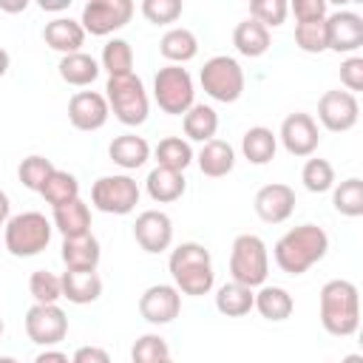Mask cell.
Wrapping results in <instances>:
<instances>
[{"instance_id": "8", "label": "cell", "mask_w": 363, "mask_h": 363, "mask_svg": "<svg viewBox=\"0 0 363 363\" xmlns=\"http://www.w3.org/2000/svg\"><path fill=\"white\" fill-rule=\"evenodd\" d=\"M201 88L207 96H213L216 102H235L244 94V71L238 65V60L227 57V54H216L204 62L201 74Z\"/></svg>"}, {"instance_id": "1", "label": "cell", "mask_w": 363, "mask_h": 363, "mask_svg": "<svg viewBox=\"0 0 363 363\" xmlns=\"http://www.w3.org/2000/svg\"><path fill=\"white\" fill-rule=\"evenodd\" d=\"M326 252H329V235L318 224H298L286 230L272 247L275 264L286 275H303L312 264L323 261Z\"/></svg>"}, {"instance_id": "14", "label": "cell", "mask_w": 363, "mask_h": 363, "mask_svg": "<svg viewBox=\"0 0 363 363\" xmlns=\"http://www.w3.org/2000/svg\"><path fill=\"white\" fill-rule=\"evenodd\" d=\"M179 312H182V292L173 284H153L139 298V315L153 326L170 323L173 318H179Z\"/></svg>"}, {"instance_id": "40", "label": "cell", "mask_w": 363, "mask_h": 363, "mask_svg": "<svg viewBox=\"0 0 363 363\" xmlns=\"http://www.w3.org/2000/svg\"><path fill=\"white\" fill-rule=\"evenodd\" d=\"M295 45L306 54H320L326 51V20H312V23H295Z\"/></svg>"}, {"instance_id": "34", "label": "cell", "mask_w": 363, "mask_h": 363, "mask_svg": "<svg viewBox=\"0 0 363 363\" xmlns=\"http://www.w3.org/2000/svg\"><path fill=\"white\" fill-rule=\"evenodd\" d=\"M156 162H159V167L184 173V167H190V162H193V147L182 136H167L156 145Z\"/></svg>"}, {"instance_id": "45", "label": "cell", "mask_w": 363, "mask_h": 363, "mask_svg": "<svg viewBox=\"0 0 363 363\" xmlns=\"http://www.w3.org/2000/svg\"><path fill=\"white\" fill-rule=\"evenodd\" d=\"M289 9H292V14H295V20H298V23L326 20V14H329V9H326V3H323V0H295Z\"/></svg>"}, {"instance_id": "28", "label": "cell", "mask_w": 363, "mask_h": 363, "mask_svg": "<svg viewBox=\"0 0 363 363\" xmlns=\"http://www.w3.org/2000/svg\"><path fill=\"white\" fill-rule=\"evenodd\" d=\"M252 309H258L261 318L278 323V320H286V318L295 312V301H292V295H289L284 286H267V284H264V286L255 292Z\"/></svg>"}, {"instance_id": "50", "label": "cell", "mask_w": 363, "mask_h": 363, "mask_svg": "<svg viewBox=\"0 0 363 363\" xmlns=\"http://www.w3.org/2000/svg\"><path fill=\"white\" fill-rule=\"evenodd\" d=\"M9 213H11V201H9V196L0 190V224L9 221Z\"/></svg>"}, {"instance_id": "36", "label": "cell", "mask_w": 363, "mask_h": 363, "mask_svg": "<svg viewBox=\"0 0 363 363\" xmlns=\"http://www.w3.org/2000/svg\"><path fill=\"white\" fill-rule=\"evenodd\" d=\"M102 68L108 71V77H122V74H133V48L128 40H108L102 48Z\"/></svg>"}, {"instance_id": "47", "label": "cell", "mask_w": 363, "mask_h": 363, "mask_svg": "<svg viewBox=\"0 0 363 363\" xmlns=\"http://www.w3.org/2000/svg\"><path fill=\"white\" fill-rule=\"evenodd\" d=\"M34 363H71V360H68V354L60 352V349H45V352H40V354L34 357Z\"/></svg>"}, {"instance_id": "6", "label": "cell", "mask_w": 363, "mask_h": 363, "mask_svg": "<svg viewBox=\"0 0 363 363\" xmlns=\"http://www.w3.org/2000/svg\"><path fill=\"white\" fill-rule=\"evenodd\" d=\"M105 99H108V108L113 111V116L128 125V128H136L147 119V111H150V99H147V91L142 85V79L136 74H122V77H108L105 82Z\"/></svg>"}, {"instance_id": "42", "label": "cell", "mask_w": 363, "mask_h": 363, "mask_svg": "<svg viewBox=\"0 0 363 363\" xmlns=\"http://www.w3.org/2000/svg\"><path fill=\"white\" fill-rule=\"evenodd\" d=\"M167 357H170V349L162 335H142L130 349L133 363H162Z\"/></svg>"}, {"instance_id": "18", "label": "cell", "mask_w": 363, "mask_h": 363, "mask_svg": "<svg viewBox=\"0 0 363 363\" xmlns=\"http://www.w3.org/2000/svg\"><path fill=\"white\" fill-rule=\"evenodd\" d=\"M111 116L108 99L96 91H77L68 102V122L77 130H99Z\"/></svg>"}, {"instance_id": "20", "label": "cell", "mask_w": 363, "mask_h": 363, "mask_svg": "<svg viewBox=\"0 0 363 363\" xmlns=\"http://www.w3.org/2000/svg\"><path fill=\"white\" fill-rule=\"evenodd\" d=\"M62 284V298H68L71 303H94L102 295V278L96 275V269H65L60 275Z\"/></svg>"}, {"instance_id": "12", "label": "cell", "mask_w": 363, "mask_h": 363, "mask_svg": "<svg viewBox=\"0 0 363 363\" xmlns=\"http://www.w3.org/2000/svg\"><path fill=\"white\" fill-rule=\"evenodd\" d=\"M357 116H360V105H357V96L349 91H340V88L326 91L318 102V119L332 133L352 130L357 125Z\"/></svg>"}, {"instance_id": "23", "label": "cell", "mask_w": 363, "mask_h": 363, "mask_svg": "<svg viewBox=\"0 0 363 363\" xmlns=\"http://www.w3.org/2000/svg\"><path fill=\"white\" fill-rule=\"evenodd\" d=\"M108 156L122 170H136L150 159V145L136 133H122L108 145Z\"/></svg>"}, {"instance_id": "53", "label": "cell", "mask_w": 363, "mask_h": 363, "mask_svg": "<svg viewBox=\"0 0 363 363\" xmlns=\"http://www.w3.org/2000/svg\"><path fill=\"white\" fill-rule=\"evenodd\" d=\"M0 363H20L17 357H0Z\"/></svg>"}, {"instance_id": "10", "label": "cell", "mask_w": 363, "mask_h": 363, "mask_svg": "<svg viewBox=\"0 0 363 363\" xmlns=\"http://www.w3.org/2000/svg\"><path fill=\"white\" fill-rule=\"evenodd\" d=\"M130 17H133V3L130 0H88L82 6L79 26H82L85 34L105 37V34H113L122 26H128Z\"/></svg>"}, {"instance_id": "26", "label": "cell", "mask_w": 363, "mask_h": 363, "mask_svg": "<svg viewBox=\"0 0 363 363\" xmlns=\"http://www.w3.org/2000/svg\"><path fill=\"white\" fill-rule=\"evenodd\" d=\"M275 150H278V136L264 128V125H255L250 128L244 136H241V153L247 162L252 164H267L275 159Z\"/></svg>"}, {"instance_id": "41", "label": "cell", "mask_w": 363, "mask_h": 363, "mask_svg": "<svg viewBox=\"0 0 363 363\" xmlns=\"http://www.w3.org/2000/svg\"><path fill=\"white\" fill-rule=\"evenodd\" d=\"M286 14H289V3L286 0H252L250 3V17L255 23H261L264 28L284 26Z\"/></svg>"}, {"instance_id": "21", "label": "cell", "mask_w": 363, "mask_h": 363, "mask_svg": "<svg viewBox=\"0 0 363 363\" xmlns=\"http://www.w3.org/2000/svg\"><path fill=\"white\" fill-rule=\"evenodd\" d=\"M99 258H102V250H99V241H96L94 233L62 238V264H65V269H96Z\"/></svg>"}, {"instance_id": "7", "label": "cell", "mask_w": 363, "mask_h": 363, "mask_svg": "<svg viewBox=\"0 0 363 363\" xmlns=\"http://www.w3.org/2000/svg\"><path fill=\"white\" fill-rule=\"evenodd\" d=\"M153 99L170 116H184L196 105L193 77L182 65H164L153 77Z\"/></svg>"}, {"instance_id": "22", "label": "cell", "mask_w": 363, "mask_h": 363, "mask_svg": "<svg viewBox=\"0 0 363 363\" xmlns=\"http://www.w3.org/2000/svg\"><path fill=\"white\" fill-rule=\"evenodd\" d=\"M196 162H199V170H201L204 176L221 179V176H227V173L235 167V150H233V145L224 142V139H210V142L201 145Z\"/></svg>"}, {"instance_id": "56", "label": "cell", "mask_w": 363, "mask_h": 363, "mask_svg": "<svg viewBox=\"0 0 363 363\" xmlns=\"http://www.w3.org/2000/svg\"><path fill=\"white\" fill-rule=\"evenodd\" d=\"M0 227H3V224H0Z\"/></svg>"}, {"instance_id": "27", "label": "cell", "mask_w": 363, "mask_h": 363, "mask_svg": "<svg viewBox=\"0 0 363 363\" xmlns=\"http://www.w3.org/2000/svg\"><path fill=\"white\" fill-rule=\"evenodd\" d=\"M54 227L62 233V238L85 235L91 233V210L82 199H74L62 207H54Z\"/></svg>"}, {"instance_id": "44", "label": "cell", "mask_w": 363, "mask_h": 363, "mask_svg": "<svg viewBox=\"0 0 363 363\" xmlns=\"http://www.w3.org/2000/svg\"><path fill=\"white\" fill-rule=\"evenodd\" d=\"M340 82L349 94L363 91V57H349L340 62Z\"/></svg>"}, {"instance_id": "19", "label": "cell", "mask_w": 363, "mask_h": 363, "mask_svg": "<svg viewBox=\"0 0 363 363\" xmlns=\"http://www.w3.org/2000/svg\"><path fill=\"white\" fill-rule=\"evenodd\" d=\"M43 40L48 48L60 51L62 57L65 54H77L85 43V31L79 26V20H71V17H54L51 23H45L43 28Z\"/></svg>"}, {"instance_id": "3", "label": "cell", "mask_w": 363, "mask_h": 363, "mask_svg": "<svg viewBox=\"0 0 363 363\" xmlns=\"http://www.w3.org/2000/svg\"><path fill=\"white\" fill-rule=\"evenodd\" d=\"M320 326L335 337H349L360 326V295L346 278L326 281L320 289Z\"/></svg>"}, {"instance_id": "24", "label": "cell", "mask_w": 363, "mask_h": 363, "mask_svg": "<svg viewBox=\"0 0 363 363\" xmlns=\"http://www.w3.org/2000/svg\"><path fill=\"white\" fill-rule=\"evenodd\" d=\"M145 190H147V196H150L153 201H159V204H170V201H176V199L184 196L187 182H184L182 173L156 164V167L147 173V179H145Z\"/></svg>"}, {"instance_id": "5", "label": "cell", "mask_w": 363, "mask_h": 363, "mask_svg": "<svg viewBox=\"0 0 363 363\" xmlns=\"http://www.w3.org/2000/svg\"><path fill=\"white\" fill-rule=\"evenodd\" d=\"M230 275L235 284L241 286H264L267 275H269V252L264 238H258L255 233H241L233 241L230 250Z\"/></svg>"}, {"instance_id": "51", "label": "cell", "mask_w": 363, "mask_h": 363, "mask_svg": "<svg viewBox=\"0 0 363 363\" xmlns=\"http://www.w3.org/2000/svg\"><path fill=\"white\" fill-rule=\"evenodd\" d=\"M9 65H11V57H9V51H6V48H0V77H6Z\"/></svg>"}, {"instance_id": "9", "label": "cell", "mask_w": 363, "mask_h": 363, "mask_svg": "<svg viewBox=\"0 0 363 363\" xmlns=\"http://www.w3.org/2000/svg\"><path fill=\"white\" fill-rule=\"evenodd\" d=\"M139 184L136 179H130L128 173H116V176H99L91 187V204L99 213H111V216H128L133 213V207L139 204Z\"/></svg>"}, {"instance_id": "29", "label": "cell", "mask_w": 363, "mask_h": 363, "mask_svg": "<svg viewBox=\"0 0 363 363\" xmlns=\"http://www.w3.org/2000/svg\"><path fill=\"white\" fill-rule=\"evenodd\" d=\"M159 51L164 60H170V65H182L199 54V40L190 28H170L159 40Z\"/></svg>"}, {"instance_id": "33", "label": "cell", "mask_w": 363, "mask_h": 363, "mask_svg": "<svg viewBox=\"0 0 363 363\" xmlns=\"http://www.w3.org/2000/svg\"><path fill=\"white\" fill-rule=\"evenodd\" d=\"M40 196H43L51 207H62V204H68V201L79 199V182H77V176H74V173H68V170H60V167H57V170L45 179V184H43Z\"/></svg>"}, {"instance_id": "43", "label": "cell", "mask_w": 363, "mask_h": 363, "mask_svg": "<svg viewBox=\"0 0 363 363\" xmlns=\"http://www.w3.org/2000/svg\"><path fill=\"white\" fill-rule=\"evenodd\" d=\"M182 0H145L142 3V14L147 23L153 26H167V23H176L182 17Z\"/></svg>"}, {"instance_id": "38", "label": "cell", "mask_w": 363, "mask_h": 363, "mask_svg": "<svg viewBox=\"0 0 363 363\" xmlns=\"http://www.w3.org/2000/svg\"><path fill=\"white\" fill-rule=\"evenodd\" d=\"M301 182L309 193H326L335 187V167L326 159H306L301 170Z\"/></svg>"}, {"instance_id": "54", "label": "cell", "mask_w": 363, "mask_h": 363, "mask_svg": "<svg viewBox=\"0 0 363 363\" xmlns=\"http://www.w3.org/2000/svg\"><path fill=\"white\" fill-rule=\"evenodd\" d=\"M3 329H6V323H3V318H0V335H3Z\"/></svg>"}, {"instance_id": "46", "label": "cell", "mask_w": 363, "mask_h": 363, "mask_svg": "<svg viewBox=\"0 0 363 363\" xmlns=\"http://www.w3.org/2000/svg\"><path fill=\"white\" fill-rule=\"evenodd\" d=\"M71 363H111V354L102 346H79L71 354Z\"/></svg>"}, {"instance_id": "49", "label": "cell", "mask_w": 363, "mask_h": 363, "mask_svg": "<svg viewBox=\"0 0 363 363\" xmlns=\"http://www.w3.org/2000/svg\"><path fill=\"white\" fill-rule=\"evenodd\" d=\"M71 6V0H40L43 11H65Z\"/></svg>"}, {"instance_id": "39", "label": "cell", "mask_w": 363, "mask_h": 363, "mask_svg": "<svg viewBox=\"0 0 363 363\" xmlns=\"http://www.w3.org/2000/svg\"><path fill=\"white\" fill-rule=\"evenodd\" d=\"M28 292L34 298V303H57L62 298V284L54 272L48 269H34L28 278Z\"/></svg>"}, {"instance_id": "17", "label": "cell", "mask_w": 363, "mask_h": 363, "mask_svg": "<svg viewBox=\"0 0 363 363\" xmlns=\"http://www.w3.org/2000/svg\"><path fill=\"white\" fill-rule=\"evenodd\" d=\"M255 216L267 224H281L292 216L295 210V190L284 182H272V184H264L258 193H255Z\"/></svg>"}, {"instance_id": "13", "label": "cell", "mask_w": 363, "mask_h": 363, "mask_svg": "<svg viewBox=\"0 0 363 363\" xmlns=\"http://www.w3.org/2000/svg\"><path fill=\"white\" fill-rule=\"evenodd\" d=\"M363 45V17L354 11H332L326 14V51L354 54Z\"/></svg>"}, {"instance_id": "2", "label": "cell", "mask_w": 363, "mask_h": 363, "mask_svg": "<svg viewBox=\"0 0 363 363\" xmlns=\"http://www.w3.org/2000/svg\"><path fill=\"white\" fill-rule=\"evenodd\" d=\"M167 269L173 275V286L182 295H207L216 284L210 250L199 241L179 244L167 258Z\"/></svg>"}, {"instance_id": "15", "label": "cell", "mask_w": 363, "mask_h": 363, "mask_svg": "<svg viewBox=\"0 0 363 363\" xmlns=\"http://www.w3.org/2000/svg\"><path fill=\"white\" fill-rule=\"evenodd\" d=\"M281 145L286 147V153L292 156H312L320 145V130H318V122L309 116V113H289L284 122H281V133H278Z\"/></svg>"}, {"instance_id": "48", "label": "cell", "mask_w": 363, "mask_h": 363, "mask_svg": "<svg viewBox=\"0 0 363 363\" xmlns=\"http://www.w3.org/2000/svg\"><path fill=\"white\" fill-rule=\"evenodd\" d=\"M0 9L9 11V14H17V11L28 9V0H0Z\"/></svg>"}, {"instance_id": "37", "label": "cell", "mask_w": 363, "mask_h": 363, "mask_svg": "<svg viewBox=\"0 0 363 363\" xmlns=\"http://www.w3.org/2000/svg\"><path fill=\"white\" fill-rule=\"evenodd\" d=\"M57 167H54V162L51 159H45V156H26L23 162H20V167H17V176H20V182L28 187V190H34V193H40L43 190V184H45V179L54 173Z\"/></svg>"}, {"instance_id": "35", "label": "cell", "mask_w": 363, "mask_h": 363, "mask_svg": "<svg viewBox=\"0 0 363 363\" xmlns=\"http://www.w3.org/2000/svg\"><path fill=\"white\" fill-rule=\"evenodd\" d=\"M332 204H335V210H337L340 216H346V218L363 216V182H360L357 176L340 182V184L335 187V193H332Z\"/></svg>"}, {"instance_id": "4", "label": "cell", "mask_w": 363, "mask_h": 363, "mask_svg": "<svg viewBox=\"0 0 363 363\" xmlns=\"http://www.w3.org/2000/svg\"><path fill=\"white\" fill-rule=\"evenodd\" d=\"M51 230L54 227L43 213H37V210L17 213L6 221L3 244L14 258H31V255H40L48 247Z\"/></svg>"}, {"instance_id": "16", "label": "cell", "mask_w": 363, "mask_h": 363, "mask_svg": "<svg viewBox=\"0 0 363 363\" xmlns=\"http://www.w3.org/2000/svg\"><path fill=\"white\" fill-rule=\"evenodd\" d=\"M133 238L150 255L164 252L173 244V221H170V216L162 213V210H145V213H139L136 216V224H133Z\"/></svg>"}, {"instance_id": "55", "label": "cell", "mask_w": 363, "mask_h": 363, "mask_svg": "<svg viewBox=\"0 0 363 363\" xmlns=\"http://www.w3.org/2000/svg\"><path fill=\"white\" fill-rule=\"evenodd\" d=\"M162 363H173V360H170V357H167V360H162Z\"/></svg>"}, {"instance_id": "31", "label": "cell", "mask_w": 363, "mask_h": 363, "mask_svg": "<svg viewBox=\"0 0 363 363\" xmlns=\"http://www.w3.org/2000/svg\"><path fill=\"white\" fill-rule=\"evenodd\" d=\"M182 128H184V136L193 139V142H210L218 130V113L210 108V105H201L196 102L184 116H182Z\"/></svg>"}, {"instance_id": "30", "label": "cell", "mask_w": 363, "mask_h": 363, "mask_svg": "<svg viewBox=\"0 0 363 363\" xmlns=\"http://www.w3.org/2000/svg\"><path fill=\"white\" fill-rule=\"evenodd\" d=\"M57 68H60V77L68 85H77V88H85V85H91L99 77V62L91 54H85V51L65 54Z\"/></svg>"}, {"instance_id": "25", "label": "cell", "mask_w": 363, "mask_h": 363, "mask_svg": "<svg viewBox=\"0 0 363 363\" xmlns=\"http://www.w3.org/2000/svg\"><path fill=\"white\" fill-rule=\"evenodd\" d=\"M233 45H235L238 54L255 60V57H261V54L269 51V28H264L261 23H255L252 17H247V20H241V23L235 26V31H233Z\"/></svg>"}, {"instance_id": "32", "label": "cell", "mask_w": 363, "mask_h": 363, "mask_svg": "<svg viewBox=\"0 0 363 363\" xmlns=\"http://www.w3.org/2000/svg\"><path fill=\"white\" fill-rule=\"evenodd\" d=\"M252 303H255V292H252L250 286L235 284V281L218 286V292H216V309H218L221 315H227V318H241V315H247V312L252 309Z\"/></svg>"}, {"instance_id": "11", "label": "cell", "mask_w": 363, "mask_h": 363, "mask_svg": "<svg viewBox=\"0 0 363 363\" xmlns=\"http://www.w3.org/2000/svg\"><path fill=\"white\" fill-rule=\"evenodd\" d=\"M26 335L37 346H57L68 335V318L57 303H34L26 312Z\"/></svg>"}, {"instance_id": "52", "label": "cell", "mask_w": 363, "mask_h": 363, "mask_svg": "<svg viewBox=\"0 0 363 363\" xmlns=\"http://www.w3.org/2000/svg\"><path fill=\"white\" fill-rule=\"evenodd\" d=\"M340 363H363V357H360L357 352H352V354H346V357H343Z\"/></svg>"}]
</instances>
